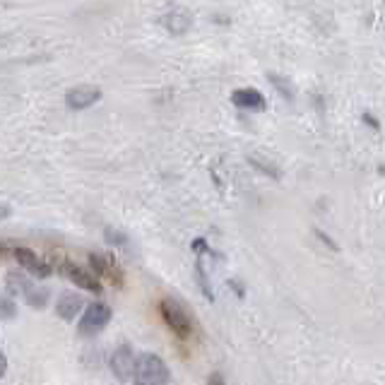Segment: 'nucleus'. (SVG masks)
Returning a JSON list of instances; mask_svg holds the SVG:
<instances>
[{
    "label": "nucleus",
    "mask_w": 385,
    "mask_h": 385,
    "mask_svg": "<svg viewBox=\"0 0 385 385\" xmlns=\"http://www.w3.org/2000/svg\"><path fill=\"white\" fill-rule=\"evenodd\" d=\"M161 316H164L166 325H169L179 337H188L192 332L190 318L186 316L183 308H181L176 301H171V298H164V301H161Z\"/></svg>",
    "instance_id": "20e7f679"
},
{
    "label": "nucleus",
    "mask_w": 385,
    "mask_h": 385,
    "mask_svg": "<svg viewBox=\"0 0 385 385\" xmlns=\"http://www.w3.org/2000/svg\"><path fill=\"white\" fill-rule=\"evenodd\" d=\"M101 99V89L94 87V84H78V87H70L65 92V104L73 111H84L92 104Z\"/></svg>",
    "instance_id": "39448f33"
},
{
    "label": "nucleus",
    "mask_w": 385,
    "mask_h": 385,
    "mask_svg": "<svg viewBox=\"0 0 385 385\" xmlns=\"http://www.w3.org/2000/svg\"><path fill=\"white\" fill-rule=\"evenodd\" d=\"M267 80H270V82L275 84L277 89H280V94L285 96V99H294V96H296V89H294V84L289 82V80L280 78L277 73H267Z\"/></svg>",
    "instance_id": "f8f14e48"
},
{
    "label": "nucleus",
    "mask_w": 385,
    "mask_h": 385,
    "mask_svg": "<svg viewBox=\"0 0 385 385\" xmlns=\"http://www.w3.org/2000/svg\"><path fill=\"white\" fill-rule=\"evenodd\" d=\"M161 22H164V27L169 29L174 37H183V34L190 29V15L181 8H174L161 17Z\"/></svg>",
    "instance_id": "6e6552de"
},
{
    "label": "nucleus",
    "mask_w": 385,
    "mask_h": 385,
    "mask_svg": "<svg viewBox=\"0 0 385 385\" xmlns=\"http://www.w3.org/2000/svg\"><path fill=\"white\" fill-rule=\"evenodd\" d=\"M3 316L5 318L12 316V301H10V298H3Z\"/></svg>",
    "instance_id": "dca6fc26"
},
{
    "label": "nucleus",
    "mask_w": 385,
    "mask_h": 385,
    "mask_svg": "<svg viewBox=\"0 0 385 385\" xmlns=\"http://www.w3.org/2000/svg\"><path fill=\"white\" fill-rule=\"evenodd\" d=\"M231 101H234L236 106H241V109H265V99H262V94L253 87L236 89L234 96H231Z\"/></svg>",
    "instance_id": "9d476101"
},
{
    "label": "nucleus",
    "mask_w": 385,
    "mask_h": 385,
    "mask_svg": "<svg viewBox=\"0 0 385 385\" xmlns=\"http://www.w3.org/2000/svg\"><path fill=\"white\" fill-rule=\"evenodd\" d=\"M135 368H138V359L133 357L130 344H120L114 354H111V371L120 383L130 385L135 383Z\"/></svg>",
    "instance_id": "7ed1b4c3"
},
{
    "label": "nucleus",
    "mask_w": 385,
    "mask_h": 385,
    "mask_svg": "<svg viewBox=\"0 0 385 385\" xmlns=\"http://www.w3.org/2000/svg\"><path fill=\"white\" fill-rule=\"evenodd\" d=\"M89 265L96 270V275H111L114 277V270H111V262L106 260L104 256H89Z\"/></svg>",
    "instance_id": "4468645a"
},
{
    "label": "nucleus",
    "mask_w": 385,
    "mask_h": 385,
    "mask_svg": "<svg viewBox=\"0 0 385 385\" xmlns=\"http://www.w3.org/2000/svg\"><path fill=\"white\" fill-rule=\"evenodd\" d=\"M8 287H10V292H17V294H27L29 292V287H32V282L27 280L24 275H17V272H10L8 275Z\"/></svg>",
    "instance_id": "ddd939ff"
},
{
    "label": "nucleus",
    "mask_w": 385,
    "mask_h": 385,
    "mask_svg": "<svg viewBox=\"0 0 385 385\" xmlns=\"http://www.w3.org/2000/svg\"><path fill=\"white\" fill-rule=\"evenodd\" d=\"M15 260H17L27 272H32L34 277H48L51 272H53L46 262H44L42 258H37V253H32L29 248H22V246L15 248Z\"/></svg>",
    "instance_id": "423d86ee"
},
{
    "label": "nucleus",
    "mask_w": 385,
    "mask_h": 385,
    "mask_svg": "<svg viewBox=\"0 0 385 385\" xmlns=\"http://www.w3.org/2000/svg\"><path fill=\"white\" fill-rule=\"evenodd\" d=\"M82 306H84L82 296L68 292L55 301V313H58V318H63V321H75V316L82 311Z\"/></svg>",
    "instance_id": "1a4fd4ad"
},
{
    "label": "nucleus",
    "mask_w": 385,
    "mask_h": 385,
    "mask_svg": "<svg viewBox=\"0 0 385 385\" xmlns=\"http://www.w3.org/2000/svg\"><path fill=\"white\" fill-rule=\"evenodd\" d=\"M207 385H226V383H224V376H222L220 371L210 373V378H207Z\"/></svg>",
    "instance_id": "2eb2a0df"
},
{
    "label": "nucleus",
    "mask_w": 385,
    "mask_h": 385,
    "mask_svg": "<svg viewBox=\"0 0 385 385\" xmlns=\"http://www.w3.org/2000/svg\"><path fill=\"white\" fill-rule=\"evenodd\" d=\"M109 321H111V308L106 306L104 301L89 303L87 311H84V316H82V321H80V325H78V332L84 337L99 335V332L109 325Z\"/></svg>",
    "instance_id": "f03ea898"
},
{
    "label": "nucleus",
    "mask_w": 385,
    "mask_h": 385,
    "mask_svg": "<svg viewBox=\"0 0 385 385\" xmlns=\"http://www.w3.org/2000/svg\"><path fill=\"white\" fill-rule=\"evenodd\" d=\"M63 272H65V277H68V280L73 282L75 287H82V289H87V292H96V294L101 292L99 280H96L94 275H89L87 270H82V267L73 265V262H65Z\"/></svg>",
    "instance_id": "0eeeda50"
},
{
    "label": "nucleus",
    "mask_w": 385,
    "mask_h": 385,
    "mask_svg": "<svg viewBox=\"0 0 385 385\" xmlns=\"http://www.w3.org/2000/svg\"><path fill=\"white\" fill-rule=\"evenodd\" d=\"M48 296H51V292L46 287H29V292L24 294V298H27V303L32 308H37V311H42L44 306L48 303Z\"/></svg>",
    "instance_id": "9b49d317"
},
{
    "label": "nucleus",
    "mask_w": 385,
    "mask_h": 385,
    "mask_svg": "<svg viewBox=\"0 0 385 385\" xmlns=\"http://www.w3.org/2000/svg\"><path fill=\"white\" fill-rule=\"evenodd\" d=\"M171 381V373L166 361L159 354L145 352L138 357V368H135V385H166Z\"/></svg>",
    "instance_id": "f257e3e1"
}]
</instances>
